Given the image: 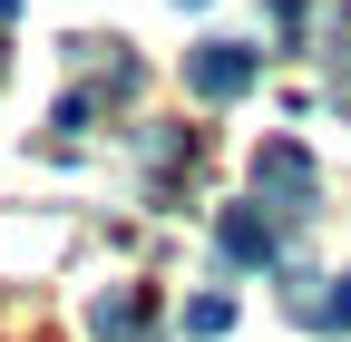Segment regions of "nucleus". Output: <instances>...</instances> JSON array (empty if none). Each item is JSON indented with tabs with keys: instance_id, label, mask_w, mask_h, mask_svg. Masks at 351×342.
I'll return each mask as SVG.
<instances>
[{
	"instance_id": "f257e3e1",
	"label": "nucleus",
	"mask_w": 351,
	"mask_h": 342,
	"mask_svg": "<svg viewBox=\"0 0 351 342\" xmlns=\"http://www.w3.org/2000/svg\"><path fill=\"white\" fill-rule=\"evenodd\" d=\"M254 205H263L274 225H302V216L322 205V166L302 157V137H263V147H254Z\"/></svg>"
},
{
	"instance_id": "f03ea898",
	"label": "nucleus",
	"mask_w": 351,
	"mask_h": 342,
	"mask_svg": "<svg viewBox=\"0 0 351 342\" xmlns=\"http://www.w3.org/2000/svg\"><path fill=\"white\" fill-rule=\"evenodd\" d=\"M254 49H244V39H195V49H186V89L205 98V108H225V98H244L254 89Z\"/></svg>"
},
{
	"instance_id": "7ed1b4c3",
	"label": "nucleus",
	"mask_w": 351,
	"mask_h": 342,
	"mask_svg": "<svg viewBox=\"0 0 351 342\" xmlns=\"http://www.w3.org/2000/svg\"><path fill=\"white\" fill-rule=\"evenodd\" d=\"M215 244H225V264H283V225L263 205H225L215 216Z\"/></svg>"
},
{
	"instance_id": "20e7f679",
	"label": "nucleus",
	"mask_w": 351,
	"mask_h": 342,
	"mask_svg": "<svg viewBox=\"0 0 351 342\" xmlns=\"http://www.w3.org/2000/svg\"><path fill=\"white\" fill-rule=\"evenodd\" d=\"M88 323H98V342H147V332H156V293H147V284H117V293L88 304Z\"/></svg>"
},
{
	"instance_id": "39448f33",
	"label": "nucleus",
	"mask_w": 351,
	"mask_h": 342,
	"mask_svg": "<svg viewBox=\"0 0 351 342\" xmlns=\"http://www.w3.org/2000/svg\"><path fill=\"white\" fill-rule=\"evenodd\" d=\"M283 304H293L302 323H313V332H351V274H341L332 293H313V284H302V274H293V284H283Z\"/></svg>"
},
{
	"instance_id": "423d86ee",
	"label": "nucleus",
	"mask_w": 351,
	"mask_h": 342,
	"mask_svg": "<svg viewBox=\"0 0 351 342\" xmlns=\"http://www.w3.org/2000/svg\"><path fill=\"white\" fill-rule=\"evenodd\" d=\"M186 332H195V342L234 332V293H195V304H186Z\"/></svg>"
},
{
	"instance_id": "0eeeda50",
	"label": "nucleus",
	"mask_w": 351,
	"mask_h": 342,
	"mask_svg": "<svg viewBox=\"0 0 351 342\" xmlns=\"http://www.w3.org/2000/svg\"><path fill=\"white\" fill-rule=\"evenodd\" d=\"M0 20H20V0H0Z\"/></svg>"
}]
</instances>
